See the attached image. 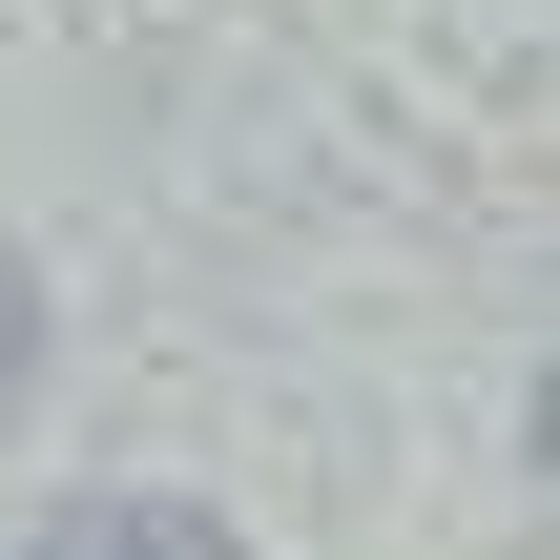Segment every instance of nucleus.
Listing matches in <instances>:
<instances>
[{
    "label": "nucleus",
    "instance_id": "obj_1",
    "mask_svg": "<svg viewBox=\"0 0 560 560\" xmlns=\"http://www.w3.org/2000/svg\"><path fill=\"white\" fill-rule=\"evenodd\" d=\"M42 560H249L208 499H83V520H42Z\"/></svg>",
    "mask_w": 560,
    "mask_h": 560
},
{
    "label": "nucleus",
    "instance_id": "obj_2",
    "mask_svg": "<svg viewBox=\"0 0 560 560\" xmlns=\"http://www.w3.org/2000/svg\"><path fill=\"white\" fill-rule=\"evenodd\" d=\"M21 332H42V291H21V249H0V395H21Z\"/></svg>",
    "mask_w": 560,
    "mask_h": 560
}]
</instances>
